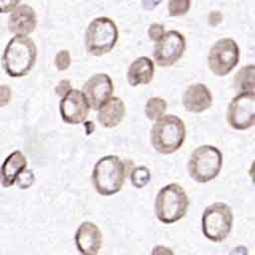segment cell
Returning a JSON list of instances; mask_svg holds the SVG:
<instances>
[{
  "label": "cell",
  "mask_w": 255,
  "mask_h": 255,
  "mask_svg": "<svg viewBox=\"0 0 255 255\" xmlns=\"http://www.w3.org/2000/svg\"><path fill=\"white\" fill-rule=\"evenodd\" d=\"M186 128L183 121L175 115H164L154 122L150 129V143L160 154H171L183 144Z\"/></svg>",
  "instance_id": "obj_1"
},
{
  "label": "cell",
  "mask_w": 255,
  "mask_h": 255,
  "mask_svg": "<svg viewBox=\"0 0 255 255\" xmlns=\"http://www.w3.org/2000/svg\"><path fill=\"white\" fill-rule=\"evenodd\" d=\"M126 175V164L118 155H105L96 162L93 168V186L99 194L112 196L121 191Z\"/></svg>",
  "instance_id": "obj_2"
},
{
  "label": "cell",
  "mask_w": 255,
  "mask_h": 255,
  "mask_svg": "<svg viewBox=\"0 0 255 255\" xmlns=\"http://www.w3.org/2000/svg\"><path fill=\"white\" fill-rule=\"evenodd\" d=\"M37 58L35 43L27 36H14L7 44L2 64L7 75L13 78L26 76L34 67Z\"/></svg>",
  "instance_id": "obj_3"
},
{
  "label": "cell",
  "mask_w": 255,
  "mask_h": 255,
  "mask_svg": "<svg viewBox=\"0 0 255 255\" xmlns=\"http://www.w3.org/2000/svg\"><path fill=\"white\" fill-rule=\"evenodd\" d=\"M189 206L185 189L176 182H171L159 189L154 200V213L158 221L172 224L182 219Z\"/></svg>",
  "instance_id": "obj_4"
},
{
  "label": "cell",
  "mask_w": 255,
  "mask_h": 255,
  "mask_svg": "<svg viewBox=\"0 0 255 255\" xmlns=\"http://www.w3.org/2000/svg\"><path fill=\"white\" fill-rule=\"evenodd\" d=\"M223 156L213 145L203 144L192 150L187 169L190 177L198 183H207L216 178L222 168Z\"/></svg>",
  "instance_id": "obj_5"
},
{
  "label": "cell",
  "mask_w": 255,
  "mask_h": 255,
  "mask_svg": "<svg viewBox=\"0 0 255 255\" xmlns=\"http://www.w3.org/2000/svg\"><path fill=\"white\" fill-rule=\"evenodd\" d=\"M233 226L232 208L220 201L208 205L201 216V230L205 238L212 242H222L230 234Z\"/></svg>",
  "instance_id": "obj_6"
},
{
  "label": "cell",
  "mask_w": 255,
  "mask_h": 255,
  "mask_svg": "<svg viewBox=\"0 0 255 255\" xmlns=\"http://www.w3.org/2000/svg\"><path fill=\"white\" fill-rule=\"evenodd\" d=\"M119 39L116 23L108 17H98L88 26L85 34L87 51L97 57L111 52Z\"/></svg>",
  "instance_id": "obj_7"
},
{
  "label": "cell",
  "mask_w": 255,
  "mask_h": 255,
  "mask_svg": "<svg viewBox=\"0 0 255 255\" xmlns=\"http://www.w3.org/2000/svg\"><path fill=\"white\" fill-rule=\"evenodd\" d=\"M240 50L232 38H221L209 49L207 65L212 74L218 77L228 75L238 64Z\"/></svg>",
  "instance_id": "obj_8"
},
{
  "label": "cell",
  "mask_w": 255,
  "mask_h": 255,
  "mask_svg": "<svg viewBox=\"0 0 255 255\" xmlns=\"http://www.w3.org/2000/svg\"><path fill=\"white\" fill-rule=\"evenodd\" d=\"M226 120L236 130H245L255 126V92L238 93L228 105Z\"/></svg>",
  "instance_id": "obj_9"
},
{
  "label": "cell",
  "mask_w": 255,
  "mask_h": 255,
  "mask_svg": "<svg viewBox=\"0 0 255 255\" xmlns=\"http://www.w3.org/2000/svg\"><path fill=\"white\" fill-rule=\"evenodd\" d=\"M185 47V38L180 32L176 30L165 31L163 36L154 44L153 63L158 67H170L182 57Z\"/></svg>",
  "instance_id": "obj_10"
},
{
  "label": "cell",
  "mask_w": 255,
  "mask_h": 255,
  "mask_svg": "<svg viewBox=\"0 0 255 255\" xmlns=\"http://www.w3.org/2000/svg\"><path fill=\"white\" fill-rule=\"evenodd\" d=\"M82 92L90 108L99 111L113 97V81L107 74H95L85 83Z\"/></svg>",
  "instance_id": "obj_11"
},
{
  "label": "cell",
  "mask_w": 255,
  "mask_h": 255,
  "mask_svg": "<svg viewBox=\"0 0 255 255\" xmlns=\"http://www.w3.org/2000/svg\"><path fill=\"white\" fill-rule=\"evenodd\" d=\"M59 109L65 123L79 125L86 121L91 108L82 91L71 89L62 97Z\"/></svg>",
  "instance_id": "obj_12"
},
{
  "label": "cell",
  "mask_w": 255,
  "mask_h": 255,
  "mask_svg": "<svg viewBox=\"0 0 255 255\" xmlns=\"http://www.w3.org/2000/svg\"><path fill=\"white\" fill-rule=\"evenodd\" d=\"M75 243L81 255H98L103 244V234L97 224L84 221L75 233Z\"/></svg>",
  "instance_id": "obj_13"
},
{
  "label": "cell",
  "mask_w": 255,
  "mask_h": 255,
  "mask_svg": "<svg viewBox=\"0 0 255 255\" xmlns=\"http://www.w3.org/2000/svg\"><path fill=\"white\" fill-rule=\"evenodd\" d=\"M212 94L204 84L190 85L182 95V105L191 114H201L212 105Z\"/></svg>",
  "instance_id": "obj_14"
},
{
  "label": "cell",
  "mask_w": 255,
  "mask_h": 255,
  "mask_svg": "<svg viewBox=\"0 0 255 255\" xmlns=\"http://www.w3.org/2000/svg\"><path fill=\"white\" fill-rule=\"evenodd\" d=\"M37 25L34 9L29 5L17 6L8 20V28L15 36H27L32 33Z\"/></svg>",
  "instance_id": "obj_15"
},
{
  "label": "cell",
  "mask_w": 255,
  "mask_h": 255,
  "mask_svg": "<svg viewBox=\"0 0 255 255\" xmlns=\"http://www.w3.org/2000/svg\"><path fill=\"white\" fill-rule=\"evenodd\" d=\"M27 167V159L20 150L11 152L3 161L0 168V182L4 187L14 185Z\"/></svg>",
  "instance_id": "obj_16"
},
{
  "label": "cell",
  "mask_w": 255,
  "mask_h": 255,
  "mask_svg": "<svg viewBox=\"0 0 255 255\" xmlns=\"http://www.w3.org/2000/svg\"><path fill=\"white\" fill-rule=\"evenodd\" d=\"M154 75V63L145 56L134 59L129 65L127 73L128 83L131 87L147 85L151 82Z\"/></svg>",
  "instance_id": "obj_17"
},
{
  "label": "cell",
  "mask_w": 255,
  "mask_h": 255,
  "mask_svg": "<svg viewBox=\"0 0 255 255\" xmlns=\"http://www.w3.org/2000/svg\"><path fill=\"white\" fill-rule=\"evenodd\" d=\"M126 116V105L119 97H112L98 112V121L104 128L118 127Z\"/></svg>",
  "instance_id": "obj_18"
},
{
  "label": "cell",
  "mask_w": 255,
  "mask_h": 255,
  "mask_svg": "<svg viewBox=\"0 0 255 255\" xmlns=\"http://www.w3.org/2000/svg\"><path fill=\"white\" fill-rule=\"evenodd\" d=\"M234 90L238 93L255 92V65L249 64L240 68L233 79Z\"/></svg>",
  "instance_id": "obj_19"
},
{
  "label": "cell",
  "mask_w": 255,
  "mask_h": 255,
  "mask_svg": "<svg viewBox=\"0 0 255 255\" xmlns=\"http://www.w3.org/2000/svg\"><path fill=\"white\" fill-rule=\"evenodd\" d=\"M166 110L167 103L165 100L159 97H151L145 103L144 115L149 121L156 122L165 115Z\"/></svg>",
  "instance_id": "obj_20"
},
{
  "label": "cell",
  "mask_w": 255,
  "mask_h": 255,
  "mask_svg": "<svg viewBox=\"0 0 255 255\" xmlns=\"http://www.w3.org/2000/svg\"><path fill=\"white\" fill-rule=\"evenodd\" d=\"M150 171L145 165H138L130 172V181L135 188L144 187L150 180Z\"/></svg>",
  "instance_id": "obj_21"
},
{
  "label": "cell",
  "mask_w": 255,
  "mask_h": 255,
  "mask_svg": "<svg viewBox=\"0 0 255 255\" xmlns=\"http://www.w3.org/2000/svg\"><path fill=\"white\" fill-rule=\"evenodd\" d=\"M190 8V0H168L167 11L170 17H180L185 15Z\"/></svg>",
  "instance_id": "obj_22"
},
{
  "label": "cell",
  "mask_w": 255,
  "mask_h": 255,
  "mask_svg": "<svg viewBox=\"0 0 255 255\" xmlns=\"http://www.w3.org/2000/svg\"><path fill=\"white\" fill-rule=\"evenodd\" d=\"M55 65L59 71L67 70L71 65V56L69 51L61 50L55 58Z\"/></svg>",
  "instance_id": "obj_23"
},
{
  "label": "cell",
  "mask_w": 255,
  "mask_h": 255,
  "mask_svg": "<svg viewBox=\"0 0 255 255\" xmlns=\"http://www.w3.org/2000/svg\"><path fill=\"white\" fill-rule=\"evenodd\" d=\"M164 33H165L164 26L159 23H152L147 29L148 38L154 43L157 42L163 36Z\"/></svg>",
  "instance_id": "obj_24"
},
{
  "label": "cell",
  "mask_w": 255,
  "mask_h": 255,
  "mask_svg": "<svg viewBox=\"0 0 255 255\" xmlns=\"http://www.w3.org/2000/svg\"><path fill=\"white\" fill-rule=\"evenodd\" d=\"M34 181V176H33V172L29 169H25L21 175L18 177L16 183L19 185L20 188H28L29 186H31L33 184Z\"/></svg>",
  "instance_id": "obj_25"
},
{
  "label": "cell",
  "mask_w": 255,
  "mask_h": 255,
  "mask_svg": "<svg viewBox=\"0 0 255 255\" xmlns=\"http://www.w3.org/2000/svg\"><path fill=\"white\" fill-rule=\"evenodd\" d=\"M21 0H0V13H8L13 11Z\"/></svg>",
  "instance_id": "obj_26"
},
{
  "label": "cell",
  "mask_w": 255,
  "mask_h": 255,
  "mask_svg": "<svg viewBox=\"0 0 255 255\" xmlns=\"http://www.w3.org/2000/svg\"><path fill=\"white\" fill-rule=\"evenodd\" d=\"M11 100V90L6 85L0 86V107L6 106Z\"/></svg>",
  "instance_id": "obj_27"
},
{
  "label": "cell",
  "mask_w": 255,
  "mask_h": 255,
  "mask_svg": "<svg viewBox=\"0 0 255 255\" xmlns=\"http://www.w3.org/2000/svg\"><path fill=\"white\" fill-rule=\"evenodd\" d=\"M150 255H174V253L169 247L159 244V245H155L152 248Z\"/></svg>",
  "instance_id": "obj_28"
},
{
  "label": "cell",
  "mask_w": 255,
  "mask_h": 255,
  "mask_svg": "<svg viewBox=\"0 0 255 255\" xmlns=\"http://www.w3.org/2000/svg\"><path fill=\"white\" fill-rule=\"evenodd\" d=\"M248 173H249V176H250L251 181H252L253 184L255 185V159H254L253 162L251 163L250 168H249V170H248Z\"/></svg>",
  "instance_id": "obj_29"
}]
</instances>
